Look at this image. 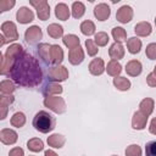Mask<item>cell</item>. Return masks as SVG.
Instances as JSON below:
<instances>
[{
  "instance_id": "cell-16",
  "label": "cell",
  "mask_w": 156,
  "mask_h": 156,
  "mask_svg": "<svg viewBox=\"0 0 156 156\" xmlns=\"http://www.w3.org/2000/svg\"><path fill=\"white\" fill-rule=\"evenodd\" d=\"M141 71H143V66H141L140 61H138V60H130L126 65V72H127V74H129L132 77L139 76L141 73Z\"/></svg>"
},
{
  "instance_id": "cell-13",
  "label": "cell",
  "mask_w": 156,
  "mask_h": 156,
  "mask_svg": "<svg viewBox=\"0 0 156 156\" xmlns=\"http://www.w3.org/2000/svg\"><path fill=\"white\" fill-rule=\"evenodd\" d=\"M146 122H147V116L143 115L140 111L134 112L133 118H132V127H133V129H136V130L144 129L146 127Z\"/></svg>"
},
{
  "instance_id": "cell-3",
  "label": "cell",
  "mask_w": 156,
  "mask_h": 156,
  "mask_svg": "<svg viewBox=\"0 0 156 156\" xmlns=\"http://www.w3.org/2000/svg\"><path fill=\"white\" fill-rule=\"evenodd\" d=\"M44 105L55 113H63L66 112V107H67L65 100L60 96H46L44 99Z\"/></svg>"
},
{
  "instance_id": "cell-41",
  "label": "cell",
  "mask_w": 156,
  "mask_h": 156,
  "mask_svg": "<svg viewBox=\"0 0 156 156\" xmlns=\"http://www.w3.org/2000/svg\"><path fill=\"white\" fill-rule=\"evenodd\" d=\"M13 100H15V98L12 95H1L0 96V106L9 107L13 102Z\"/></svg>"
},
{
  "instance_id": "cell-42",
  "label": "cell",
  "mask_w": 156,
  "mask_h": 156,
  "mask_svg": "<svg viewBox=\"0 0 156 156\" xmlns=\"http://www.w3.org/2000/svg\"><path fill=\"white\" fill-rule=\"evenodd\" d=\"M9 156H24V151L22 147H13L10 150Z\"/></svg>"
},
{
  "instance_id": "cell-22",
  "label": "cell",
  "mask_w": 156,
  "mask_h": 156,
  "mask_svg": "<svg viewBox=\"0 0 156 156\" xmlns=\"http://www.w3.org/2000/svg\"><path fill=\"white\" fill-rule=\"evenodd\" d=\"M62 87L60 85V84H57V83H49V84H46L45 87H44V89H43V94L45 95V96H52V95H57V94H61L62 93Z\"/></svg>"
},
{
  "instance_id": "cell-17",
  "label": "cell",
  "mask_w": 156,
  "mask_h": 156,
  "mask_svg": "<svg viewBox=\"0 0 156 156\" xmlns=\"http://www.w3.org/2000/svg\"><path fill=\"white\" fill-rule=\"evenodd\" d=\"M108 55H110L111 60L118 61V60L123 58V56H124V48H123V45L119 44V43L112 44L110 46V49H108Z\"/></svg>"
},
{
  "instance_id": "cell-36",
  "label": "cell",
  "mask_w": 156,
  "mask_h": 156,
  "mask_svg": "<svg viewBox=\"0 0 156 156\" xmlns=\"http://www.w3.org/2000/svg\"><path fill=\"white\" fill-rule=\"evenodd\" d=\"M85 48H87V52H88L89 56H95L98 54V51H99L98 45L91 39H87L85 40Z\"/></svg>"
},
{
  "instance_id": "cell-27",
  "label": "cell",
  "mask_w": 156,
  "mask_h": 156,
  "mask_svg": "<svg viewBox=\"0 0 156 156\" xmlns=\"http://www.w3.org/2000/svg\"><path fill=\"white\" fill-rule=\"evenodd\" d=\"M46 30H48V34L51 38H54V39H57V38H60V37L63 35V28H62V26H60L57 23L49 24L48 28H46Z\"/></svg>"
},
{
  "instance_id": "cell-7",
  "label": "cell",
  "mask_w": 156,
  "mask_h": 156,
  "mask_svg": "<svg viewBox=\"0 0 156 156\" xmlns=\"http://www.w3.org/2000/svg\"><path fill=\"white\" fill-rule=\"evenodd\" d=\"M41 38H43V32H41L40 27H38V26L29 27L24 33V39L30 45H34V44L39 43Z\"/></svg>"
},
{
  "instance_id": "cell-24",
  "label": "cell",
  "mask_w": 156,
  "mask_h": 156,
  "mask_svg": "<svg viewBox=\"0 0 156 156\" xmlns=\"http://www.w3.org/2000/svg\"><path fill=\"white\" fill-rule=\"evenodd\" d=\"M106 72L107 74L112 76V77H118V74L122 72V66L118 61L116 60H111L108 63H107V67H106Z\"/></svg>"
},
{
  "instance_id": "cell-14",
  "label": "cell",
  "mask_w": 156,
  "mask_h": 156,
  "mask_svg": "<svg viewBox=\"0 0 156 156\" xmlns=\"http://www.w3.org/2000/svg\"><path fill=\"white\" fill-rule=\"evenodd\" d=\"M63 60V50L61 49L60 45L54 44L50 48V61L51 63H55L56 66H58Z\"/></svg>"
},
{
  "instance_id": "cell-25",
  "label": "cell",
  "mask_w": 156,
  "mask_h": 156,
  "mask_svg": "<svg viewBox=\"0 0 156 156\" xmlns=\"http://www.w3.org/2000/svg\"><path fill=\"white\" fill-rule=\"evenodd\" d=\"M127 48L130 54H138L141 49V40L136 37H132L127 40Z\"/></svg>"
},
{
  "instance_id": "cell-26",
  "label": "cell",
  "mask_w": 156,
  "mask_h": 156,
  "mask_svg": "<svg viewBox=\"0 0 156 156\" xmlns=\"http://www.w3.org/2000/svg\"><path fill=\"white\" fill-rule=\"evenodd\" d=\"M50 48H51V45H49L46 43H41L38 45V54H39L40 58L46 63L51 62L50 61Z\"/></svg>"
},
{
  "instance_id": "cell-37",
  "label": "cell",
  "mask_w": 156,
  "mask_h": 156,
  "mask_svg": "<svg viewBox=\"0 0 156 156\" xmlns=\"http://www.w3.org/2000/svg\"><path fill=\"white\" fill-rule=\"evenodd\" d=\"M126 156H141V149L136 144H132L126 149Z\"/></svg>"
},
{
  "instance_id": "cell-34",
  "label": "cell",
  "mask_w": 156,
  "mask_h": 156,
  "mask_svg": "<svg viewBox=\"0 0 156 156\" xmlns=\"http://www.w3.org/2000/svg\"><path fill=\"white\" fill-rule=\"evenodd\" d=\"M15 90V84L10 79H4L0 83V91L2 95H11Z\"/></svg>"
},
{
  "instance_id": "cell-29",
  "label": "cell",
  "mask_w": 156,
  "mask_h": 156,
  "mask_svg": "<svg viewBox=\"0 0 156 156\" xmlns=\"http://www.w3.org/2000/svg\"><path fill=\"white\" fill-rule=\"evenodd\" d=\"M113 39L116 43H123V41H127V32L122 28V27H115L111 32Z\"/></svg>"
},
{
  "instance_id": "cell-38",
  "label": "cell",
  "mask_w": 156,
  "mask_h": 156,
  "mask_svg": "<svg viewBox=\"0 0 156 156\" xmlns=\"http://www.w3.org/2000/svg\"><path fill=\"white\" fill-rule=\"evenodd\" d=\"M145 54L147 56V58L150 60H156V43H151L146 46L145 49Z\"/></svg>"
},
{
  "instance_id": "cell-5",
  "label": "cell",
  "mask_w": 156,
  "mask_h": 156,
  "mask_svg": "<svg viewBox=\"0 0 156 156\" xmlns=\"http://www.w3.org/2000/svg\"><path fill=\"white\" fill-rule=\"evenodd\" d=\"M48 78L52 82H63L68 78V71L65 66H54L48 71Z\"/></svg>"
},
{
  "instance_id": "cell-47",
  "label": "cell",
  "mask_w": 156,
  "mask_h": 156,
  "mask_svg": "<svg viewBox=\"0 0 156 156\" xmlns=\"http://www.w3.org/2000/svg\"><path fill=\"white\" fill-rule=\"evenodd\" d=\"M155 24H156V18H155Z\"/></svg>"
},
{
  "instance_id": "cell-11",
  "label": "cell",
  "mask_w": 156,
  "mask_h": 156,
  "mask_svg": "<svg viewBox=\"0 0 156 156\" xmlns=\"http://www.w3.org/2000/svg\"><path fill=\"white\" fill-rule=\"evenodd\" d=\"M111 15V10H110V6L105 2H101V4H98L95 7H94V16L99 20V21H106Z\"/></svg>"
},
{
  "instance_id": "cell-9",
  "label": "cell",
  "mask_w": 156,
  "mask_h": 156,
  "mask_svg": "<svg viewBox=\"0 0 156 156\" xmlns=\"http://www.w3.org/2000/svg\"><path fill=\"white\" fill-rule=\"evenodd\" d=\"M16 20H17L20 23L26 24V23H29V22H32V21L34 20V13H33V11L29 10L28 7L22 6V7H20V10H18L17 13H16Z\"/></svg>"
},
{
  "instance_id": "cell-35",
  "label": "cell",
  "mask_w": 156,
  "mask_h": 156,
  "mask_svg": "<svg viewBox=\"0 0 156 156\" xmlns=\"http://www.w3.org/2000/svg\"><path fill=\"white\" fill-rule=\"evenodd\" d=\"M108 35L105 33V32H98L95 35H94V43L98 45V46H105L107 43H108Z\"/></svg>"
},
{
  "instance_id": "cell-45",
  "label": "cell",
  "mask_w": 156,
  "mask_h": 156,
  "mask_svg": "<svg viewBox=\"0 0 156 156\" xmlns=\"http://www.w3.org/2000/svg\"><path fill=\"white\" fill-rule=\"evenodd\" d=\"M44 156H58V155L55 151H52V150H46L45 154H44Z\"/></svg>"
},
{
  "instance_id": "cell-4",
  "label": "cell",
  "mask_w": 156,
  "mask_h": 156,
  "mask_svg": "<svg viewBox=\"0 0 156 156\" xmlns=\"http://www.w3.org/2000/svg\"><path fill=\"white\" fill-rule=\"evenodd\" d=\"M1 32L5 38V43L15 41L18 39V32H17L16 24L11 21H6L1 24Z\"/></svg>"
},
{
  "instance_id": "cell-23",
  "label": "cell",
  "mask_w": 156,
  "mask_h": 156,
  "mask_svg": "<svg viewBox=\"0 0 156 156\" xmlns=\"http://www.w3.org/2000/svg\"><path fill=\"white\" fill-rule=\"evenodd\" d=\"M113 85L121 91H127L130 88V80L126 77H119L118 76V77L113 78Z\"/></svg>"
},
{
  "instance_id": "cell-15",
  "label": "cell",
  "mask_w": 156,
  "mask_h": 156,
  "mask_svg": "<svg viewBox=\"0 0 156 156\" xmlns=\"http://www.w3.org/2000/svg\"><path fill=\"white\" fill-rule=\"evenodd\" d=\"M105 63H104V60L102 58H94L90 63H89V72L93 74V76H100L104 73L105 71Z\"/></svg>"
},
{
  "instance_id": "cell-48",
  "label": "cell",
  "mask_w": 156,
  "mask_h": 156,
  "mask_svg": "<svg viewBox=\"0 0 156 156\" xmlns=\"http://www.w3.org/2000/svg\"><path fill=\"white\" fill-rule=\"evenodd\" d=\"M111 156H116V155H111Z\"/></svg>"
},
{
  "instance_id": "cell-32",
  "label": "cell",
  "mask_w": 156,
  "mask_h": 156,
  "mask_svg": "<svg viewBox=\"0 0 156 156\" xmlns=\"http://www.w3.org/2000/svg\"><path fill=\"white\" fill-rule=\"evenodd\" d=\"M95 24H94V22H91V21H83L82 23H80V32L84 34V35H93L94 33H95Z\"/></svg>"
},
{
  "instance_id": "cell-31",
  "label": "cell",
  "mask_w": 156,
  "mask_h": 156,
  "mask_svg": "<svg viewBox=\"0 0 156 156\" xmlns=\"http://www.w3.org/2000/svg\"><path fill=\"white\" fill-rule=\"evenodd\" d=\"M27 147H28L30 151H33V152H39V151H41V150L44 149V143H43V140L39 139V138H32V139L28 140Z\"/></svg>"
},
{
  "instance_id": "cell-44",
  "label": "cell",
  "mask_w": 156,
  "mask_h": 156,
  "mask_svg": "<svg viewBox=\"0 0 156 156\" xmlns=\"http://www.w3.org/2000/svg\"><path fill=\"white\" fill-rule=\"evenodd\" d=\"M149 130H150L151 134H155L156 135V117L152 118V121L150 123V127H149Z\"/></svg>"
},
{
  "instance_id": "cell-20",
  "label": "cell",
  "mask_w": 156,
  "mask_h": 156,
  "mask_svg": "<svg viewBox=\"0 0 156 156\" xmlns=\"http://www.w3.org/2000/svg\"><path fill=\"white\" fill-rule=\"evenodd\" d=\"M69 9H68V6L66 5V4H63V2H60V4H57L56 5V7H55V16L58 18V20H61V21H67L68 18H69Z\"/></svg>"
},
{
  "instance_id": "cell-18",
  "label": "cell",
  "mask_w": 156,
  "mask_h": 156,
  "mask_svg": "<svg viewBox=\"0 0 156 156\" xmlns=\"http://www.w3.org/2000/svg\"><path fill=\"white\" fill-rule=\"evenodd\" d=\"M154 107H155V102L151 98H145L144 100H141V102L139 104V111L145 115V116H150L154 111Z\"/></svg>"
},
{
  "instance_id": "cell-12",
  "label": "cell",
  "mask_w": 156,
  "mask_h": 156,
  "mask_svg": "<svg viewBox=\"0 0 156 156\" xmlns=\"http://www.w3.org/2000/svg\"><path fill=\"white\" fill-rule=\"evenodd\" d=\"M83 60H84V51L80 48V45L74 48V49H71L68 51V61H69V63L77 66L79 63H82Z\"/></svg>"
},
{
  "instance_id": "cell-8",
  "label": "cell",
  "mask_w": 156,
  "mask_h": 156,
  "mask_svg": "<svg viewBox=\"0 0 156 156\" xmlns=\"http://www.w3.org/2000/svg\"><path fill=\"white\" fill-rule=\"evenodd\" d=\"M116 18L118 22L121 23H128L132 21L133 18V9L128 5H123L121 6L118 10H117V13H116Z\"/></svg>"
},
{
  "instance_id": "cell-33",
  "label": "cell",
  "mask_w": 156,
  "mask_h": 156,
  "mask_svg": "<svg viewBox=\"0 0 156 156\" xmlns=\"http://www.w3.org/2000/svg\"><path fill=\"white\" fill-rule=\"evenodd\" d=\"M85 12V6L80 1H74L72 4V16L74 18H80Z\"/></svg>"
},
{
  "instance_id": "cell-43",
  "label": "cell",
  "mask_w": 156,
  "mask_h": 156,
  "mask_svg": "<svg viewBox=\"0 0 156 156\" xmlns=\"http://www.w3.org/2000/svg\"><path fill=\"white\" fill-rule=\"evenodd\" d=\"M146 83L149 87H156V76L154 73H150L146 77Z\"/></svg>"
},
{
  "instance_id": "cell-39",
  "label": "cell",
  "mask_w": 156,
  "mask_h": 156,
  "mask_svg": "<svg viewBox=\"0 0 156 156\" xmlns=\"http://www.w3.org/2000/svg\"><path fill=\"white\" fill-rule=\"evenodd\" d=\"M146 156H156V141H150L145 146Z\"/></svg>"
},
{
  "instance_id": "cell-10",
  "label": "cell",
  "mask_w": 156,
  "mask_h": 156,
  "mask_svg": "<svg viewBox=\"0 0 156 156\" xmlns=\"http://www.w3.org/2000/svg\"><path fill=\"white\" fill-rule=\"evenodd\" d=\"M17 139H18V135H17V133L15 130L9 129V128L1 129V132H0V140H1L2 144L12 145V144H15L17 141Z\"/></svg>"
},
{
  "instance_id": "cell-46",
  "label": "cell",
  "mask_w": 156,
  "mask_h": 156,
  "mask_svg": "<svg viewBox=\"0 0 156 156\" xmlns=\"http://www.w3.org/2000/svg\"><path fill=\"white\" fill-rule=\"evenodd\" d=\"M152 73H154V74H155V76H156V66H155V67H154V72H152Z\"/></svg>"
},
{
  "instance_id": "cell-2",
  "label": "cell",
  "mask_w": 156,
  "mask_h": 156,
  "mask_svg": "<svg viewBox=\"0 0 156 156\" xmlns=\"http://www.w3.org/2000/svg\"><path fill=\"white\" fill-rule=\"evenodd\" d=\"M56 119L46 111H39L33 118V127L40 133H49L55 128Z\"/></svg>"
},
{
  "instance_id": "cell-21",
  "label": "cell",
  "mask_w": 156,
  "mask_h": 156,
  "mask_svg": "<svg viewBox=\"0 0 156 156\" xmlns=\"http://www.w3.org/2000/svg\"><path fill=\"white\" fill-rule=\"evenodd\" d=\"M65 143H66V138L61 134H52V135L48 136V144L51 147L60 149L65 145Z\"/></svg>"
},
{
  "instance_id": "cell-6",
  "label": "cell",
  "mask_w": 156,
  "mask_h": 156,
  "mask_svg": "<svg viewBox=\"0 0 156 156\" xmlns=\"http://www.w3.org/2000/svg\"><path fill=\"white\" fill-rule=\"evenodd\" d=\"M32 6L35 7L37 10V15L39 17V20L41 21H46L50 17V7L46 0H30L29 1Z\"/></svg>"
},
{
  "instance_id": "cell-1",
  "label": "cell",
  "mask_w": 156,
  "mask_h": 156,
  "mask_svg": "<svg viewBox=\"0 0 156 156\" xmlns=\"http://www.w3.org/2000/svg\"><path fill=\"white\" fill-rule=\"evenodd\" d=\"M9 77L18 85L34 88L41 83L43 72L39 62L34 56L23 51L15 61Z\"/></svg>"
},
{
  "instance_id": "cell-19",
  "label": "cell",
  "mask_w": 156,
  "mask_h": 156,
  "mask_svg": "<svg viewBox=\"0 0 156 156\" xmlns=\"http://www.w3.org/2000/svg\"><path fill=\"white\" fill-rule=\"evenodd\" d=\"M134 32L139 37H147L152 32V27L149 22H139L134 27Z\"/></svg>"
},
{
  "instance_id": "cell-28",
  "label": "cell",
  "mask_w": 156,
  "mask_h": 156,
  "mask_svg": "<svg viewBox=\"0 0 156 156\" xmlns=\"http://www.w3.org/2000/svg\"><path fill=\"white\" fill-rule=\"evenodd\" d=\"M62 41H63V44L71 50V49H74V48H77V46H79V43H80V40H79V38L77 37V35H74V34H67V35H65L63 38H62Z\"/></svg>"
},
{
  "instance_id": "cell-30",
  "label": "cell",
  "mask_w": 156,
  "mask_h": 156,
  "mask_svg": "<svg viewBox=\"0 0 156 156\" xmlns=\"http://www.w3.org/2000/svg\"><path fill=\"white\" fill-rule=\"evenodd\" d=\"M11 126L12 127H16V128H21L26 124V116L23 112H16L12 115L11 117V121H10Z\"/></svg>"
},
{
  "instance_id": "cell-40",
  "label": "cell",
  "mask_w": 156,
  "mask_h": 156,
  "mask_svg": "<svg viewBox=\"0 0 156 156\" xmlns=\"http://www.w3.org/2000/svg\"><path fill=\"white\" fill-rule=\"evenodd\" d=\"M15 0H1L0 1V11L4 12V11H7L10 9H12L15 6Z\"/></svg>"
}]
</instances>
